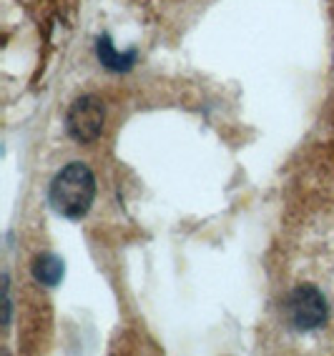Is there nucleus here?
<instances>
[{"instance_id":"nucleus-1","label":"nucleus","mask_w":334,"mask_h":356,"mask_svg":"<svg viewBox=\"0 0 334 356\" xmlns=\"http://www.w3.org/2000/svg\"><path fill=\"white\" fill-rule=\"evenodd\" d=\"M51 206L65 218H84L96 198V178L81 161H73L56 173L51 184Z\"/></svg>"},{"instance_id":"nucleus-2","label":"nucleus","mask_w":334,"mask_h":356,"mask_svg":"<svg viewBox=\"0 0 334 356\" xmlns=\"http://www.w3.org/2000/svg\"><path fill=\"white\" fill-rule=\"evenodd\" d=\"M287 316H289L292 326L299 331H312L324 326V321L329 316L324 293L317 286H312V284L296 286L289 293V299H287Z\"/></svg>"},{"instance_id":"nucleus-3","label":"nucleus","mask_w":334,"mask_h":356,"mask_svg":"<svg viewBox=\"0 0 334 356\" xmlns=\"http://www.w3.org/2000/svg\"><path fill=\"white\" fill-rule=\"evenodd\" d=\"M103 121H106V108L101 98L81 96L65 115V131L78 143H93L101 136Z\"/></svg>"},{"instance_id":"nucleus-4","label":"nucleus","mask_w":334,"mask_h":356,"mask_svg":"<svg viewBox=\"0 0 334 356\" xmlns=\"http://www.w3.org/2000/svg\"><path fill=\"white\" fill-rule=\"evenodd\" d=\"M65 274L63 259L56 254H40L33 261V279L43 284V286H58Z\"/></svg>"},{"instance_id":"nucleus-5","label":"nucleus","mask_w":334,"mask_h":356,"mask_svg":"<svg viewBox=\"0 0 334 356\" xmlns=\"http://www.w3.org/2000/svg\"><path fill=\"white\" fill-rule=\"evenodd\" d=\"M96 51H98V58H101V63L111 70H129L136 60V51L118 53L116 48H113V43H111L109 35H103V38L98 40Z\"/></svg>"}]
</instances>
